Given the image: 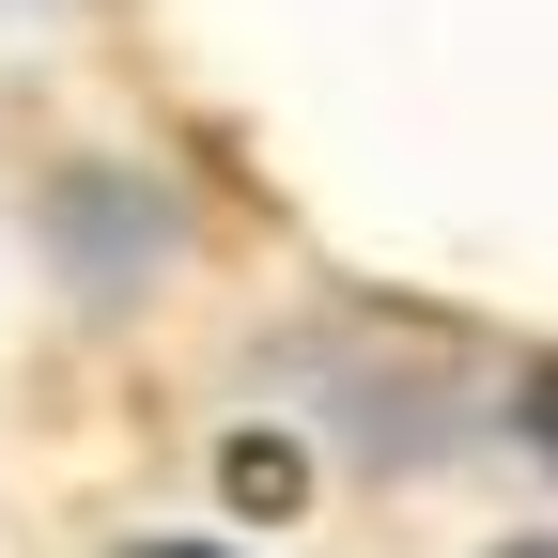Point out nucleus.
<instances>
[{
  "label": "nucleus",
  "mask_w": 558,
  "mask_h": 558,
  "mask_svg": "<svg viewBox=\"0 0 558 558\" xmlns=\"http://www.w3.org/2000/svg\"><path fill=\"white\" fill-rule=\"evenodd\" d=\"M497 558H558V543H497Z\"/></svg>",
  "instance_id": "nucleus-2"
},
{
  "label": "nucleus",
  "mask_w": 558,
  "mask_h": 558,
  "mask_svg": "<svg viewBox=\"0 0 558 558\" xmlns=\"http://www.w3.org/2000/svg\"><path fill=\"white\" fill-rule=\"evenodd\" d=\"M512 418H527V450H543V465H558V357H543V373H527V403H512Z\"/></svg>",
  "instance_id": "nucleus-1"
},
{
  "label": "nucleus",
  "mask_w": 558,
  "mask_h": 558,
  "mask_svg": "<svg viewBox=\"0 0 558 558\" xmlns=\"http://www.w3.org/2000/svg\"><path fill=\"white\" fill-rule=\"evenodd\" d=\"M156 558H202V543H156Z\"/></svg>",
  "instance_id": "nucleus-3"
}]
</instances>
